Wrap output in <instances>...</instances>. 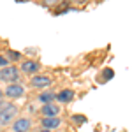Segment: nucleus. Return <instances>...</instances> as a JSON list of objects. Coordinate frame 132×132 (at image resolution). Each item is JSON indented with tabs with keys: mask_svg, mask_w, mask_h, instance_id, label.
<instances>
[{
	"mask_svg": "<svg viewBox=\"0 0 132 132\" xmlns=\"http://www.w3.org/2000/svg\"><path fill=\"white\" fill-rule=\"evenodd\" d=\"M16 114H18V108L14 104H4V106H0V125L11 123Z\"/></svg>",
	"mask_w": 132,
	"mask_h": 132,
	"instance_id": "f257e3e1",
	"label": "nucleus"
},
{
	"mask_svg": "<svg viewBox=\"0 0 132 132\" xmlns=\"http://www.w3.org/2000/svg\"><path fill=\"white\" fill-rule=\"evenodd\" d=\"M18 78H20V72H18L16 67H4V69L0 71V79L5 81V83H9V85L16 83Z\"/></svg>",
	"mask_w": 132,
	"mask_h": 132,
	"instance_id": "f03ea898",
	"label": "nucleus"
},
{
	"mask_svg": "<svg viewBox=\"0 0 132 132\" xmlns=\"http://www.w3.org/2000/svg\"><path fill=\"white\" fill-rule=\"evenodd\" d=\"M41 114L42 118H55L60 114V108L55 104V102H50V104H44L41 108Z\"/></svg>",
	"mask_w": 132,
	"mask_h": 132,
	"instance_id": "7ed1b4c3",
	"label": "nucleus"
},
{
	"mask_svg": "<svg viewBox=\"0 0 132 132\" xmlns=\"http://www.w3.org/2000/svg\"><path fill=\"white\" fill-rule=\"evenodd\" d=\"M23 93H25V88L21 86L20 83H12V85H9V86L5 88V95H7L9 99H18Z\"/></svg>",
	"mask_w": 132,
	"mask_h": 132,
	"instance_id": "20e7f679",
	"label": "nucleus"
},
{
	"mask_svg": "<svg viewBox=\"0 0 132 132\" xmlns=\"http://www.w3.org/2000/svg\"><path fill=\"white\" fill-rule=\"evenodd\" d=\"M30 127H32V122L28 118H20V120H16L12 123V130L14 132H28Z\"/></svg>",
	"mask_w": 132,
	"mask_h": 132,
	"instance_id": "39448f33",
	"label": "nucleus"
},
{
	"mask_svg": "<svg viewBox=\"0 0 132 132\" xmlns=\"http://www.w3.org/2000/svg\"><path fill=\"white\" fill-rule=\"evenodd\" d=\"M30 85L34 86V88H46V86L51 85V79L48 78V76H34Z\"/></svg>",
	"mask_w": 132,
	"mask_h": 132,
	"instance_id": "423d86ee",
	"label": "nucleus"
},
{
	"mask_svg": "<svg viewBox=\"0 0 132 132\" xmlns=\"http://www.w3.org/2000/svg\"><path fill=\"white\" fill-rule=\"evenodd\" d=\"M60 118L58 116H55V118H42V127L46 129V130H53V129H58L60 127Z\"/></svg>",
	"mask_w": 132,
	"mask_h": 132,
	"instance_id": "0eeeda50",
	"label": "nucleus"
},
{
	"mask_svg": "<svg viewBox=\"0 0 132 132\" xmlns=\"http://www.w3.org/2000/svg\"><path fill=\"white\" fill-rule=\"evenodd\" d=\"M21 71L27 72V74H34V72L39 71V63H37V62L27 60V62H23V63H21Z\"/></svg>",
	"mask_w": 132,
	"mask_h": 132,
	"instance_id": "6e6552de",
	"label": "nucleus"
},
{
	"mask_svg": "<svg viewBox=\"0 0 132 132\" xmlns=\"http://www.w3.org/2000/svg\"><path fill=\"white\" fill-rule=\"evenodd\" d=\"M72 97H74V92L72 90H62L58 95H56V101L60 102H71Z\"/></svg>",
	"mask_w": 132,
	"mask_h": 132,
	"instance_id": "1a4fd4ad",
	"label": "nucleus"
},
{
	"mask_svg": "<svg viewBox=\"0 0 132 132\" xmlns=\"http://www.w3.org/2000/svg\"><path fill=\"white\" fill-rule=\"evenodd\" d=\"M53 99H55V95H53L51 92H44V93L39 95V102H42V104H50Z\"/></svg>",
	"mask_w": 132,
	"mask_h": 132,
	"instance_id": "9d476101",
	"label": "nucleus"
},
{
	"mask_svg": "<svg viewBox=\"0 0 132 132\" xmlns=\"http://www.w3.org/2000/svg\"><path fill=\"white\" fill-rule=\"evenodd\" d=\"M7 62H9V58H5V56H2L0 55V67L4 69V67H7Z\"/></svg>",
	"mask_w": 132,
	"mask_h": 132,
	"instance_id": "9b49d317",
	"label": "nucleus"
},
{
	"mask_svg": "<svg viewBox=\"0 0 132 132\" xmlns=\"http://www.w3.org/2000/svg\"><path fill=\"white\" fill-rule=\"evenodd\" d=\"M2 95H4V93H2V90H0V102H2Z\"/></svg>",
	"mask_w": 132,
	"mask_h": 132,
	"instance_id": "f8f14e48",
	"label": "nucleus"
},
{
	"mask_svg": "<svg viewBox=\"0 0 132 132\" xmlns=\"http://www.w3.org/2000/svg\"><path fill=\"white\" fill-rule=\"evenodd\" d=\"M41 132H50V130H46V129H42V130Z\"/></svg>",
	"mask_w": 132,
	"mask_h": 132,
	"instance_id": "ddd939ff",
	"label": "nucleus"
}]
</instances>
